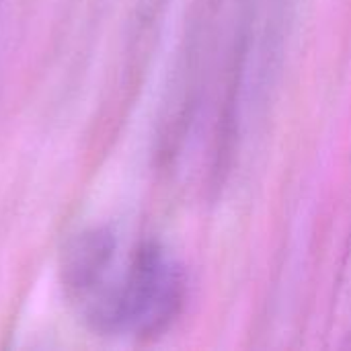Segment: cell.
Instances as JSON below:
<instances>
[{"mask_svg": "<svg viewBox=\"0 0 351 351\" xmlns=\"http://www.w3.org/2000/svg\"><path fill=\"white\" fill-rule=\"evenodd\" d=\"M123 261L119 241L109 226H90L64 247L60 282L82 323L95 333L111 300Z\"/></svg>", "mask_w": 351, "mask_h": 351, "instance_id": "7a4b0ae2", "label": "cell"}, {"mask_svg": "<svg viewBox=\"0 0 351 351\" xmlns=\"http://www.w3.org/2000/svg\"><path fill=\"white\" fill-rule=\"evenodd\" d=\"M185 298L179 259L158 241H144L123 261L97 335L160 337L181 317Z\"/></svg>", "mask_w": 351, "mask_h": 351, "instance_id": "6da1fadb", "label": "cell"}, {"mask_svg": "<svg viewBox=\"0 0 351 351\" xmlns=\"http://www.w3.org/2000/svg\"><path fill=\"white\" fill-rule=\"evenodd\" d=\"M327 337L331 346L351 350V232L335 282Z\"/></svg>", "mask_w": 351, "mask_h": 351, "instance_id": "3957f363", "label": "cell"}]
</instances>
